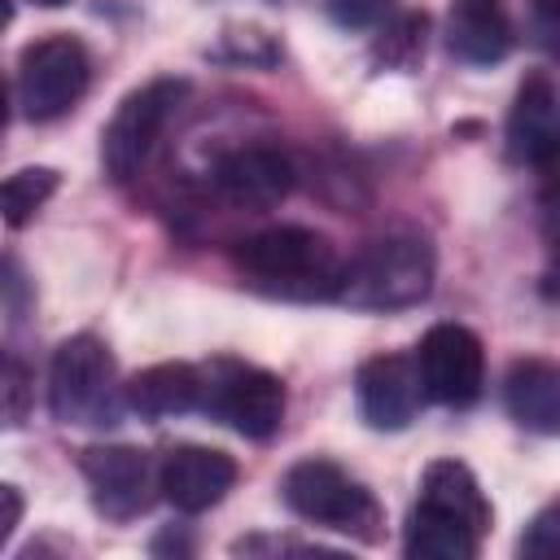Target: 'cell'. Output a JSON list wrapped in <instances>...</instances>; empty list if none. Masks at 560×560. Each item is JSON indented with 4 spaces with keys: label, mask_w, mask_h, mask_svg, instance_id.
Returning a JSON list of instances; mask_svg holds the SVG:
<instances>
[{
    "label": "cell",
    "mask_w": 560,
    "mask_h": 560,
    "mask_svg": "<svg viewBox=\"0 0 560 560\" xmlns=\"http://www.w3.org/2000/svg\"><path fill=\"white\" fill-rule=\"evenodd\" d=\"M402 547H407L411 560H472L477 547H481V534L468 529L459 516L416 499V508L407 516Z\"/></svg>",
    "instance_id": "ac0fdd59"
},
{
    "label": "cell",
    "mask_w": 560,
    "mask_h": 560,
    "mask_svg": "<svg viewBox=\"0 0 560 560\" xmlns=\"http://www.w3.org/2000/svg\"><path fill=\"white\" fill-rule=\"evenodd\" d=\"M201 407L249 442H267L284 420V385L267 368L219 359L201 372Z\"/></svg>",
    "instance_id": "52a82bcc"
},
{
    "label": "cell",
    "mask_w": 560,
    "mask_h": 560,
    "mask_svg": "<svg viewBox=\"0 0 560 560\" xmlns=\"http://www.w3.org/2000/svg\"><path fill=\"white\" fill-rule=\"evenodd\" d=\"M433 289V249L420 236L394 232L372 241L359 258L341 267L337 302L350 311H407Z\"/></svg>",
    "instance_id": "7a4b0ae2"
},
{
    "label": "cell",
    "mask_w": 560,
    "mask_h": 560,
    "mask_svg": "<svg viewBox=\"0 0 560 560\" xmlns=\"http://www.w3.org/2000/svg\"><path fill=\"white\" fill-rule=\"evenodd\" d=\"M57 184H61V175L52 166H22V171H13L9 179H0V219L9 228H26L44 210V201L57 192Z\"/></svg>",
    "instance_id": "d6986e66"
},
{
    "label": "cell",
    "mask_w": 560,
    "mask_h": 560,
    "mask_svg": "<svg viewBox=\"0 0 560 560\" xmlns=\"http://www.w3.org/2000/svg\"><path fill=\"white\" fill-rule=\"evenodd\" d=\"M184 96H188V79L166 74V79H149L144 88H136L118 101L114 118L101 131V166L114 184H127L140 175L158 136L166 131V122L184 105Z\"/></svg>",
    "instance_id": "277c9868"
},
{
    "label": "cell",
    "mask_w": 560,
    "mask_h": 560,
    "mask_svg": "<svg viewBox=\"0 0 560 560\" xmlns=\"http://www.w3.org/2000/svg\"><path fill=\"white\" fill-rule=\"evenodd\" d=\"M31 402V376L18 359L0 354V424H18Z\"/></svg>",
    "instance_id": "44dd1931"
},
{
    "label": "cell",
    "mask_w": 560,
    "mask_h": 560,
    "mask_svg": "<svg viewBox=\"0 0 560 560\" xmlns=\"http://www.w3.org/2000/svg\"><path fill=\"white\" fill-rule=\"evenodd\" d=\"M534 9L542 13V22H551V18H556V0H534Z\"/></svg>",
    "instance_id": "d4e9b609"
},
{
    "label": "cell",
    "mask_w": 560,
    "mask_h": 560,
    "mask_svg": "<svg viewBox=\"0 0 560 560\" xmlns=\"http://www.w3.org/2000/svg\"><path fill=\"white\" fill-rule=\"evenodd\" d=\"M293 175L298 171H293L289 153H280L276 144H236V149H223L210 166L219 197L249 214L280 206L293 188Z\"/></svg>",
    "instance_id": "30bf717a"
},
{
    "label": "cell",
    "mask_w": 560,
    "mask_h": 560,
    "mask_svg": "<svg viewBox=\"0 0 560 560\" xmlns=\"http://www.w3.org/2000/svg\"><path fill=\"white\" fill-rule=\"evenodd\" d=\"M420 394L442 407H472L486 385V350L481 337L464 324H433L416 346Z\"/></svg>",
    "instance_id": "ba28073f"
},
{
    "label": "cell",
    "mask_w": 560,
    "mask_h": 560,
    "mask_svg": "<svg viewBox=\"0 0 560 560\" xmlns=\"http://www.w3.org/2000/svg\"><path fill=\"white\" fill-rule=\"evenodd\" d=\"M48 407L61 424L114 420V354L101 337L74 332L57 346L48 368Z\"/></svg>",
    "instance_id": "8992f818"
},
{
    "label": "cell",
    "mask_w": 560,
    "mask_h": 560,
    "mask_svg": "<svg viewBox=\"0 0 560 560\" xmlns=\"http://www.w3.org/2000/svg\"><path fill=\"white\" fill-rule=\"evenodd\" d=\"M512 18L499 0H455L446 13V48L468 66H494L512 52Z\"/></svg>",
    "instance_id": "5bb4252c"
},
{
    "label": "cell",
    "mask_w": 560,
    "mask_h": 560,
    "mask_svg": "<svg viewBox=\"0 0 560 560\" xmlns=\"http://www.w3.org/2000/svg\"><path fill=\"white\" fill-rule=\"evenodd\" d=\"M236 486V459L214 446H171L158 464V490L179 512H206Z\"/></svg>",
    "instance_id": "8fae6325"
},
{
    "label": "cell",
    "mask_w": 560,
    "mask_h": 560,
    "mask_svg": "<svg viewBox=\"0 0 560 560\" xmlns=\"http://www.w3.org/2000/svg\"><path fill=\"white\" fill-rule=\"evenodd\" d=\"M424 13H402L394 22H385L381 39H376V61L394 66V70H411L420 57H424Z\"/></svg>",
    "instance_id": "ffe728a7"
},
{
    "label": "cell",
    "mask_w": 560,
    "mask_h": 560,
    "mask_svg": "<svg viewBox=\"0 0 560 560\" xmlns=\"http://www.w3.org/2000/svg\"><path fill=\"white\" fill-rule=\"evenodd\" d=\"M9 18H13V4H9V0H0V31L9 26Z\"/></svg>",
    "instance_id": "4316f807"
},
{
    "label": "cell",
    "mask_w": 560,
    "mask_h": 560,
    "mask_svg": "<svg viewBox=\"0 0 560 560\" xmlns=\"http://www.w3.org/2000/svg\"><path fill=\"white\" fill-rule=\"evenodd\" d=\"M354 398H359V416L372 429H407L416 420L420 407V376L416 363L407 354H372L359 363L354 372Z\"/></svg>",
    "instance_id": "7c38bea8"
},
{
    "label": "cell",
    "mask_w": 560,
    "mask_h": 560,
    "mask_svg": "<svg viewBox=\"0 0 560 560\" xmlns=\"http://www.w3.org/2000/svg\"><path fill=\"white\" fill-rule=\"evenodd\" d=\"M328 13L346 31H368L394 13V0H328Z\"/></svg>",
    "instance_id": "7402d4cb"
},
{
    "label": "cell",
    "mask_w": 560,
    "mask_h": 560,
    "mask_svg": "<svg viewBox=\"0 0 560 560\" xmlns=\"http://www.w3.org/2000/svg\"><path fill=\"white\" fill-rule=\"evenodd\" d=\"M18 521H22V494H18V486L0 481V547L13 538Z\"/></svg>",
    "instance_id": "cb8c5ba5"
},
{
    "label": "cell",
    "mask_w": 560,
    "mask_h": 560,
    "mask_svg": "<svg viewBox=\"0 0 560 560\" xmlns=\"http://www.w3.org/2000/svg\"><path fill=\"white\" fill-rule=\"evenodd\" d=\"M280 494H284L289 512H298L302 521L337 529V534H354L363 542H372L381 534V521H385L372 490L363 481H354L332 459H298L284 472Z\"/></svg>",
    "instance_id": "3957f363"
},
{
    "label": "cell",
    "mask_w": 560,
    "mask_h": 560,
    "mask_svg": "<svg viewBox=\"0 0 560 560\" xmlns=\"http://www.w3.org/2000/svg\"><path fill=\"white\" fill-rule=\"evenodd\" d=\"M127 407L144 420H166L201 407V372L192 363H153L127 381Z\"/></svg>",
    "instance_id": "2e32d148"
},
{
    "label": "cell",
    "mask_w": 560,
    "mask_h": 560,
    "mask_svg": "<svg viewBox=\"0 0 560 560\" xmlns=\"http://www.w3.org/2000/svg\"><path fill=\"white\" fill-rule=\"evenodd\" d=\"M503 402L516 424L542 438L560 433V368L551 359H516L503 381Z\"/></svg>",
    "instance_id": "9a60e30c"
},
{
    "label": "cell",
    "mask_w": 560,
    "mask_h": 560,
    "mask_svg": "<svg viewBox=\"0 0 560 560\" xmlns=\"http://www.w3.org/2000/svg\"><path fill=\"white\" fill-rule=\"evenodd\" d=\"M4 118H9V96H4V79H0V127H4Z\"/></svg>",
    "instance_id": "484cf974"
},
{
    "label": "cell",
    "mask_w": 560,
    "mask_h": 560,
    "mask_svg": "<svg viewBox=\"0 0 560 560\" xmlns=\"http://www.w3.org/2000/svg\"><path fill=\"white\" fill-rule=\"evenodd\" d=\"M35 4H44V9H57V4H66V0H35Z\"/></svg>",
    "instance_id": "83f0119b"
},
{
    "label": "cell",
    "mask_w": 560,
    "mask_h": 560,
    "mask_svg": "<svg viewBox=\"0 0 560 560\" xmlns=\"http://www.w3.org/2000/svg\"><path fill=\"white\" fill-rule=\"evenodd\" d=\"M420 503L459 516V521H464L468 529H477L481 538L490 534L494 508H490V499L481 494L472 468L459 464V459H433V464L424 468V477H420Z\"/></svg>",
    "instance_id": "e0dca14e"
},
{
    "label": "cell",
    "mask_w": 560,
    "mask_h": 560,
    "mask_svg": "<svg viewBox=\"0 0 560 560\" xmlns=\"http://www.w3.org/2000/svg\"><path fill=\"white\" fill-rule=\"evenodd\" d=\"M79 468L92 486V503L109 521H131L149 512L158 490V468L140 446H88L79 455Z\"/></svg>",
    "instance_id": "9c48e42d"
},
{
    "label": "cell",
    "mask_w": 560,
    "mask_h": 560,
    "mask_svg": "<svg viewBox=\"0 0 560 560\" xmlns=\"http://www.w3.org/2000/svg\"><path fill=\"white\" fill-rule=\"evenodd\" d=\"M508 158L521 162V166H538L547 171L551 158H556V140H560V127H556V83L551 74L534 70L521 88H516V101L508 109Z\"/></svg>",
    "instance_id": "4fadbf2b"
},
{
    "label": "cell",
    "mask_w": 560,
    "mask_h": 560,
    "mask_svg": "<svg viewBox=\"0 0 560 560\" xmlns=\"http://www.w3.org/2000/svg\"><path fill=\"white\" fill-rule=\"evenodd\" d=\"M232 262L258 293L284 298V302L332 298L341 267H346L337 245L324 232L298 228V223H280V228H262V232L245 236L236 245Z\"/></svg>",
    "instance_id": "6da1fadb"
},
{
    "label": "cell",
    "mask_w": 560,
    "mask_h": 560,
    "mask_svg": "<svg viewBox=\"0 0 560 560\" xmlns=\"http://www.w3.org/2000/svg\"><path fill=\"white\" fill-rule=\"evenodd\" d=\"M92 83V57L74 35H44L18 57V105L31 122L70 114Z\"/></svg>",
    "instance_id": "5b68a950"
},
{
    "label": "cell",
    "mask_w": 560,
    "mask_h": 560,
    "mask_svg": "<svg viewBox=\"0 0 560 560\" xmlns=\"http://www.w3.org/2000/svg\"><path fill=\"white\" fill-rule=\"evenodd\" d=\"M556 516H560L556 508H542V512H538L529 538H521V551H525V556H551V551H556Z\"/></svg>",
    "instance_id": "603a6c76"
}]
</instances>
